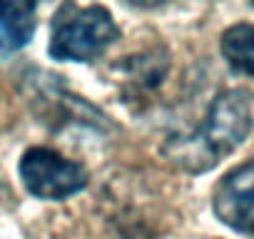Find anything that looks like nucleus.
Segmentation results:
<instances>
[{"label":"nucleus","instance_id":"obj_1","mask_svg":"<svg viewBox=\"0 0 254 239\" xmlns=\"http://www.w3.org/2000/svg\"><path fill=\"white\" fill-rule=\"evenodd\" d=\"M254 130V95L249 90H224L219 92L202 125L187 135L170 140L165 145V155L187 172H207L212 170L219 160L232 155L247 135Z\"/></svg>","mask_w":254,"mask_h":239},{"label":"nucleus","instance_id":"obj_2","mask_svg":"<svg viewBox=\"0 0 254 239\" xmlns=\"http://www.w3.org/2000/svg\"><path fill=\"white\" fill-rule=\"evenodd\" d=\"M117 38L120 30L107 8L67 3L53 18L50 55L67 62H90L100 58Z\"/></svg>","mask_w":254,"mask_h":239},{"label":"nucleus","instance_id":"obj_3","mask_svg":"<svg viewBox=\"0 0 254 239\" xmlns=\"http://www.w3.org/2000/svg\"><path fill=\"white\" fill-rule=\"evenodd\" d=\"M18 172L25 189L40 199H67L87 184V170L80 162H72L48 147L28 150Z\"/></svg>","mask_w":254,"mask_h":239},{"label":"nucleus","instance_id":"obj_4","mask_svg":"<svg viewBox=\"0 0 254 239\" xmlns=\"http://www.w3.org/2000/svg\"><path fill=\"white\" fill-rule=\"evenodd\" d=\"M212 209L229 229L254 237V160L234 167L219 179Z\"/></svg>","mask_w":254,"mask_h":239},{"label":"nucleus","instance_id":"obj_5","mask_svg":"<svg viewBox=\"0 0 254 239\" xmlns=\"http://www.w3.org/2000/svg\"><path fill=\"white\" fill-rule=\"evenodd\" d=\"M35 33V5L0 0V53H13Z\"/></svg>","mask_w":254,"mask_h":239},{"label":"nucleus","instance_id":"obj_6","mask_svg":"<svg viewBox=\"0 0 254 239\" xmlns=\"http://www.w3.org/2000/svg\"><path fill=\"white\" fill-rule=\"evenodd\" d=\"M222 55L242 75L254 77V25L239 23L222 33Z\"/></svg>","mask_w":254,"mask_h":239}]
</instances>
